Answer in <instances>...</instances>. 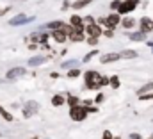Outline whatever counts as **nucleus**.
Wrapping results in <instances>:
<instances>
[{"label":"nucleus","instance_id":"nucleus-1","mask_svg":"<svg viewBox=\"0 0 153 139\" xmlns=\"http://www.w3.org/2000/svg\"><path fill=\"white\" fill-rule=\"evenodd\" d=\"M84 79H86V88H89V89L100 88V79H102V75H100L98 71H86V73H84Z\"/></svg>","mask_w":153,"mask_h":139},{"label":"nucleus","instance_id":"nucleus-2","mask_svg":"<svg viewBox=\"0 0 153 139\" xmlns=\"http://www.w3.org/2000/svg\"><path fill=\"white\" fill-rule=\"evenodd\" d=\"M87 116V109L86 107H80V105H73L70 107V118L75 120V121H84Z\"/></svg>","mask_w":153,"mask_h":139},{"label":"nucleus","instance_id":"nucleus-3","mask_svg":"<svg viewBox=\"0 0 153 139\" xmlns=\"http://www.w3.org/2000/svg\"><path fill=\"white\" fill-rule=\"evenodd\" d=\"M29 21H34V16H25V14H16L9 20V25L12 27H18V25H23V23H29Z\"/></svg>","mask_w":153,"mask_h":139},{"label":"nucleus","instance_id":"nucleus-4","mask_svg":"<svg viewBox=\"0 0 153 139\" xmlns=\"http://www.w3.org/2000/svg\"><path fill=\"white\" fill-rule=\"evenodd\" d=\"M137 4H139V0H125V2H121V5H119L118 13H119V14L132 13V11L135 9V5H137Z\"/></svg>","mask_w":153,"mask_h":139},{"label":"nucleus","instance_id":"nucleus-5","mask_svg":"<svg viewBox=\"0 0 153 139\" xmlns=\"http://www.w3.org/2000/svg\"><path fill=\"white\" fill-rule=\"evenodd\" d=\"M37 111H39V104L34 102V100H30V102H27L25 107H23V116H25V118H30V116L36 114Z\"/></svg>","mask_w":153,"mask_h":139},{"label":"nucleus","instance_id":"nucleus-6","mask_svg":"<svg viewBox=\"0 0 153 139\" xmlns=\"http://www.w3.org/2000/svg\"><path fill=\"white\" fill-rule=\"evenodd\" d=\"M25 73H27V68H21V66L12 68V70L7 71V80H16V79H20V77H23Z\"/></svg>","mask_w":153,"mask_h":139},{"label":"nucleus","instance_id":"nucleus-7","mask_svg":"<svg viewBox=\"0 0 153 139\" xmlns=\"http://www.w3.org/2000/svg\"><path fill=\"white\" fill-rule=\"evenodd\" d=\"M118 23H121L119 13H112V14H109V16H107V23H105V25H107L109 29H114Z\"/></svg>","mask_w":153,"mask_h":139},{"label":"nucleus","instance_id":"nucleus-8","mask_svg":"<svg viewBox=\"0 0 153 139\" xmlns=\"http://www.w3.org/2000/svg\"><path fill=\"white\" fill-rule=\"evenodd\" d=\"M86 30H87L89 36H94V38H100V36H102V29H100L98 23H91V25H87Z\"/></svg>","mask_w":153,"mask_h":139},{"label":"nucleus","instance_id":"nucleus-9","mask_svg":"<svg viewBox=\"0 0 153 139\" xmlns=\"http://www.w3.org/2000/svg\"><path fill=\"white\" fill-rule=\"evenodd\" d=\"M52 38H53L57 43H64V41H66V38H68V34H66L64 30L57 29V30H52Z\"/></svg>","mask_w":153,"mask_h":139},{"label":"nucleus","instance_id":"nucleus-10","mask_svg":"<svg viewBox=\"0 0 153 139\" xmlns=\"http://www.w3.org/2000/svg\"><path fill=\"white\" fill-rule=\"evenodd\" d=\"M46 61V57L45 55H36V57H32V59H29V66H41L43 63Z\"/></svg>","mask_w":153,"mask_h":139},{"label":"nucleus","instance_id":"nucleus-11","mask_svg":"<svg viewBox=\"0 0 153 139\" xmlns=\"http://www.w3.org/2000/svg\"><path fill=\"white\" fill-rule=\"evenodd\" d=\"M118 59H121V54H107V55L102 57V63L107 64V63H114V61H118Z\"/></svg>","mask_w":153,"mask_h":139},{"label":"nucleus","instance_id":"nucleus-12","mask_svg":"<svg viewBox=\"0 0 153 139\" xmlns=\"http://www.w3.org/2000/svg\"><path fill=\"white\" fill-rule=\"evenodd\" d=\"M70 23H71V27L75 29V27H84L82 23H84V18H80L78 14H73L71 18H70Z\"/></svg>","mask_w":153,"mask_h":139},{"label":"nucleus","instance_id":"nucleus-13","mask_svg":"<svg viewBox=\"0 0 153 139\" xmlns=\"http://www.w3.org/2000/svg\"><path fill=\"white\" fill-rule=\"evenodd\" d=\"M91 2H93V0H77V2H73V4H71V7H73L75 11H78V9H84L86 5H89Z\"/></svg>","mask_w":153,"mask_h":139},{"label":"nucleus","instance_id":"nucleus-14","mask_svg":"<svg viewBox=\"0 0 153 139\" xmlns=\"http://www.w3.org/2000/svg\"><path fill=\"white\" fill-rule=\"evenodd\" d=\"M128 38H130L132 41H143V39L146 38V32H143V30H139V32H132Z\"/></svg>","mask_w":153,"mask_h":139},{"label":"nucleus","instance_id":"nucleus-15","mask_svg":"<svg viewBox=\"0 0 153 139\" xmlns=\"http://www.w3.org/2000/svg\"><path fill=\"white\" fill-rule=\"evenodd\" d=\"M70 39H71V41H84V34L73 29V30H71V34H70Z\"/></svg>","mask_w":153,"mask_h":139},{"label":"nucleus","instance_id":"nucleus-16","mask_svg":"<svg viewBox=\"0 0 153 139\" xmlns=\"http://www.w3.org/2000/svg\"><path fill=\"white\" fill-rule=\"evenodd\" d=\"M152 89H153V80L152 82H148V84H144V86L137 91V95H139V96H141V95H146V93H150Z\"/></svg>","mask_w":153,"mask_h":139},{"label":"nucleus","instance_id":"nucleus-17","mask_svg":"<svg viewBox=\"0 0 153 139\" xmlns=\"http://www.w3.org/2000/svg\"><path fill=\"white\" fill-rule=\"evenodd\" d=\"M121 25H123L125 29H132V27L135 25V20H134V18H123V20H121Z\"/></svg>","mask_w":153,"mask_h":139},{"label":"nucleus","instance_id":"nucleus-18","mask_svg":"<svg viewBox=\"0 0 153 139\" xmlns=\"http://www.w3.org/2000/svg\"><path fill=\"white\" fill-rule=\"evenodd\" d=\"M46 29H52V30H57V29H62V21H48L46 25H45Z\"/></svg>","mask_w":153,"mask_h":139},{"label":"nucleus","instance_id":"nucleus-19","mask_svg":"<svg viewBox=\"0 0 153 139\" xmlns=\"http://www.w3.org/2000/svg\"><path fill=\"white\" fill-rule=\"evenodd\" d=\"M121 57H125V59H135L137 52L135 50H125V52H121Z\"/></svg>","mask_w":153,"mask_h":139},{"label":"nucleus","instance_id":"nucleus-20","mask_svg":"<svg viewBox=\"0 0 153 139\" xmlns=\"http://www.w3.org/2000/svg\"><path fill=\"white\" fill-rule=\"evenodd\" d=\"M0 116H2L5 121H12V114H11V113H7L2 105H0Z\"/></svg>","mask_w":153,"mask_h":139},{"label":"nucleus","instance_id":"nucleus-21","mask_svg":"<svg viewBox=\"0 0 153 139\" xmlns=\"http://www.w3.org/2000/svg\"><path fill=\"white\" fill-rule=\"evenodd\" d=\"M64 104V98L61 96V95H55L53 98H52V105H55V107H59V105H62Z\"/></svg>","mask_w":153,"mask_h":139},{"label":"nucleus","instance_id":"nucleus-22","mask_svg":"<svg viewBox=\"0 0 153 139\" xmlns=\"http://www.w3.org/2000/svg\"><path fill=\"white\" fill-rule=\"evenodd\" d=\"M73 66H77V59H70V61H64V63H62V68H64V70H70V68H73Z\"/></svg>","mask_w":153,"mask_h":139},{"label":"nucleus","instance_id":"nucleus-23","mask_svg":"<svg viewBox=\"0 0 153 139\" xmlns=\"http://www.w3.org/2000/svg\"><path fill=\"white\" fill-rule=\"evenodd\" d=\"M109 84H111V86H112L114 89H118V88H119V77H116V75H114V77H111Z\"/></svg>","mask_w":153,"mask_h":139},{"label":"nucleus","instance_id":"nucleus-24","mask_svg":"<svg viewBox=\"0 0 153 139\" xmlns=\"http://www.w3.org/2000/svg\"><path fill=\"white\" fill-rule=\"evenodd\" d=\"M78 75H80V70H77V68H73V70H68V77L75 79V77H78Z\"/></svg>","mask_w":153,"mask_h":139},{"label":"nucleus","instance_id":"nucleus-25","mask_svg":"<svg viewBox=\"0 0 153 139\" xmlns=\"http://www.w3.org/2000/svg\"><path fill=\"white\" fill-rule=\"evenodd\" d=\"M119 5H121V0H114V2H111V9H112V11H116V13H118Z\"/></svg>","mask_w":153,"mask_h":139},{"label":"nucleus","instance_id":"nucleus-26","mask_svg":"<svg viewBox=\"0 0 153 139\" xmlns=\"http://www.w3.org/2000/svg\"><path fill=\"white\" fill-rule=\"evenodd\" d=\"M96 54H98V50H93V52H89L87 55H84V63H87V61H91V59H93V57H94Z\"/></svg>","mask_w":153,"mask_h":139},{"label":"nucleus","instance_id":"nucleus-27","mask_svg":"<svg viewBox=\"0 0 153 139\" xmlns=\"http://www.w3.org/2000/svg\"><path fill=\"white\" fill-rule=\"evenodd\" d=\"M68 104L73 107V105H77V104H78V98H77V96H68Z\"/></svg>","mask_w":153,"mask_h":139},{"label":"nucleus","instance_id":"nucleus-28","mask_svg":"<svg viewBox=\"0 0 153 139\" xmlns=\"http://www.w3.org/2000/svg\"><path fill=\"white\" fill-rule=\"evenodd\" d=\"M139 100H153V93H148V95H141Z\"/></svg>","mask_w":153,"mask_h":139},{"label":"nucleus","instance_id":"nucleus-29","mask_svg":"<svg viewBox=\"0 0 153 139\" xmlns=\"http://www.w3.org/2000/svg\"><path fill=\"white\" fill-rule=\"evenodd\" d=\"M87 43H89V45H93V46H94V45H96V43H98V38H94V36H89V39H87Z\"/></svg>","mask_w":153,"mask_h":139},{"label":"nucleus","instance_id":"nucleus-30","mask_svg":"<svg viewBox=\"0 0 153 139\" xmlns=\"http://www.w3.org/2000/svg\"><path fill=\"white\" fill-rule=\"evenodd\" d=\"M84 21H86L87 25H91V23H94V18H93V16H86V18H84Z\"/></svg>","mask_w":153,"mask_h":139},{"label":"nucleus","instance_id":"nucleus-31","mask_svg":"<svg viewBox=\"0 0 153 139\" xmlns=\"http://www.w3.org/2000/svg\"><path fill=\"white\" fill-rule=\"evenodd\" d=\"M109 80H111V79H107V77H102V79H100V86H105V84H109Z\"/></svg>","mask_w":153,"mask_h":139},{"label":"nucleus","instance_id":"nucleus-32","mask_svg":"<svg viewBox=\"0 0 153 139\" xmlns=\"http://www.w3.org/2000/svg\"><path fill=\"white\" fill-rule=\"evenodd\" d=\"M105 36H107V38H112V36H114V29H109V30H105Z\"/></svg>","mask_w":153,"mask_h":139},{"label":"nucleus","instance_id":"nucleus-33","mask_svg":"<svg viewBox=\"0 0 153 139\" xmlns=\"http://www.w3.org/2000/svg\"><path fill=\"white\" fill-rule=\"evenodd\" d=\"M103 139H112V134H111L109 130H105V132H103Z\"/></svg>","mask_w":153,"mask_h":139},{"label":"nucleus","instance_id":"nucleus-34","mask_svg":"<svg viewBox=\"0 0 153 139\" xmlns=\"http://www.w3.org/2000/svg\"><path fill=\"white\" fill-rule=\"evenodd\" d=\"M68 7H70V2H68V0H64V2H62V9H61V11H66Z\"/></svg>","mask_w":153,"mask_h":139},{"label":"nucleus","instance_id":"nucleus-35","mask_svg":"<svg viewBox=\"0 0 153 139\" xmlns=\"http://www.w3.org/2000/svg\"><path fill=\"white\" fill-rule=\"evenodd\" d=\"M94 102H96V104H100V102H103V95H98V96L94 98Z\"/></svg>","mask_w":153,"mask_h":139},{"label":"nucleus","instance_id":"nucleus-36","mask_svg":"<svg viewBox=\"0 0 153 139\" xmlns=\"http://www.w3.org/2000/svg\"><path fill=\"white\" fill-rule=\"evenodd\" d=\"M9 9H11V7H4V9H0V16H4L5 13H9Z\"/></svg>","mask_w":153,"mask_h":139},{"label":"nucleus","instance_id":"nucleus-37","mask_svg":"<svg viewBox=\"0 0 153 139\" xmlns=\"http://www.w3.org/2000/svg\"><path fill=\"white\" fill-rule=\"evenodd\" d=\"M86 109H87V113H96V111H98L96 107H86Z\"/></svg>","mask_w":153,"mask_h":139},{"label":"nucleus","instance_id":"nucleus-38","mask_svg":"<svg viewBox=\"0 0 153 139\" xmlns=\"http://www.w3.org/2000/svg\"><path fill=\"white\" fill-rule=\"evenodd\" d=\"M130 139H141L139 134H130Z\"/></svg>","mask_w":153,"mask_h":139},{"label":"nucleus","instance_id":"nucleus-39","mask_svg":"<svg viewBox=\"0 0 153 139\" xmlns=\"http://www.w3.org/2000/svg\"><path fill=\"white\" fill-rule=\"evenodd\" d=\"M32 139H37V138H32Z\"/></svg>","mask_w":153,"mask_h":139},{"label":"nucleus","instance_id":"nucleus-40","mask_svg":"<svg viewBox=\"0 0 153 139\" xmlns=\"http://www.w3.org/2000/svg\"><path fill=\"white\" fill-rule=\"evenodd\" d=\"M0 138H2V134H0Z\"/></svg>","mask_w":153,"mask_h":139},{"label":"nucleus","instance_id":"nucleus-41","mask_svg":"<svg viewBox=\"0 0 153 139\" xmlns=\"http://www.w3.org/2000/svg\"><path fill=\"white\" fill-rule=\"evenodd\" d=\"M152 139H153V138H152Z\"/></svg>","mask_w":153,"mask_h":139}]
</instances>
